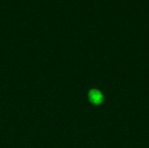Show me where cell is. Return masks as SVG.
I'll use <instances>...</instances> for the list:
<instances>
[{"mask_svg": "<svg viewBox=\"0 0 149 148\" xmlns=\"http://www.w3.org/2000/svg\"><path fill=\"white\" fill-rule=\"evenodd\" d=\"M91 99L94 103H99L102 99V95L98 92V91H93L91 93Z\"/></svg>", "mask_w": 149, "mask_h": 148, "instance_id": "obj_1", "label": "cell"}]
</instances>
